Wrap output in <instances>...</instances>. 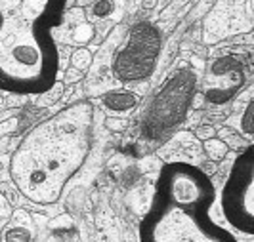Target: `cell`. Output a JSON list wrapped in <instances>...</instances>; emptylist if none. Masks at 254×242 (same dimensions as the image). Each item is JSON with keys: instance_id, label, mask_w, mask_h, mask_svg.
<instances>
[{"instance_id": "6da1fadb", "label": "cell", "mask_w": 254, "mask_h": 242, "mask_svg": "<svg viewBox=\"0 0 254 242\" xmlns=\"http://www.w3.org/2000/svg\"><path fill=\"white\" fill-rule=\"evenodd\" d=\"M94 147V105L86 99L40 120L19 140L10 158V178L27 200L56 204L86 164Z\"/></svg>"}, {"instance_id": "7a4b0ae2", "label": "cell", "mask_w": 254, "mask_h": 242, "mask_svg": "<svg viewBox=\"0 0 254 242\" xmlns=\"http://www.w3.org/2000/svg\"><path fill=\"white\" fill-rule=\"evenodd\" d=\"M67 0H0V90L40 96L58 82L62 25Z\"/></svg>"}, {"instance_id": "3957f363", "label": "cell", "mask_w": 254, "mask_h": 242, "mask_svg": "<svg viewBox=\"0 0 254 242\" xmlns=\"http://www.w3.org/2000/svg\"><path fill=\"white\" fill-rule=\"evenodd\" d=\"M214 200L216 189L201 168L188 162L163 166L140 223V242H237L210 217Z\"/></svg>"}, {"instance_id": "277c9868", "label": "cell", "mask_w": 254, "mask_h": 242, "mask_svg": "<svg viewBox=\"0 0 254 242\" xmlns=\"http://www.w3.org/2000/svg\"><path fill=\"white\" fill-rule=\"evenodd\" d=\"M222 212L229 225L245 235L254 233V149L247 145L229 170L222 189Z\"/></svg>"}, {"instance_id": "5b68a950", "label": "cell", "mask_w": 254, "mask_h": 242, "mask_svg": "<svg viewBox=\"0 0 254 242\" xmlns=\"http://www.w3.org/2000/svg\"><path fill=\"white\" fill-rule=\"evenodd\" d=\"M161 31L149 21H138L113 57V73L121 82H141L157 67L161 53Z\"/></svg>"}, {"instance_id": "8992f818", "label": "cell", "mask_w": 254, "mask_h": 242, "mask_svg": "<svg viewBox=\"0 0 254 242\" xmlns=\"http://www.w3.org/2000/svg\"><path fill=\"white\" fill-rule=\"evenodd\" d=\"M195 94V75L182 69L155 96L149 111H145V136H161L168 128L176 126L188 113L191 96Z\"/></svg>"}, {"instance_id": "52a82bcc", "label": "cell", "mask_w": 254, "mask_h": 242, "mask_svg": "<svg viewBox=\"0 0 254 242\" xmlns=\"http://www.w3.org/2000/svg\"><path fill=\"white\" fill-rule=\"evenodd\" d=\"M245 84V65L235 55H224L214 59L206 73V101L222 105L229 101Z\"/></svg>"}, {"instance_id": "ba28073f", "label": "cell", "mask_w": 254, "mask_h": 242, "mask_svg": "<svg viewBox=\"0 0 254 242\" xmlns=\"http://www.w3.org/2000/svg\"><path fill=\"white\" fill-rule=\"evenodd\" d=\"M103 105L111 113L127 115L138 105V96L128 92V90H113V92H107L103 96Z\"/></svg>"}, {"instance_id": "9c48e42d", "label": "cell", "mask_w": 254, "mask_h": 242, "mask_svg": "<svg viewBox=\"0 0 254 242\" xmlns=\"http://www.w3.org/2000/svg\"><path fill=\"white\" fill-rule=\"evenodd\" d=\"M69 17H71V35H69V40L67 42H73V44H86L90 40L94 39V25L86 21V15L82 13V10L76 6L71 10L69 13Z\"/></svg>"}, {"instance_id": "30bf717a", "label": "cell", "mask_w": 254, "mask_h": 242, "mask_svg": "<svg viewBox=\"0 0 254 242\" xmlns=\"http://www.w3.org/2000/svg\"><path fill=\"white\" fill-rule=\"evenodd\" d=\"M204 151H206V154H208L212 160H222V158L228 154V143L218 140V138L204 140Z\"/></svg>"}, {"instance_id": "8fae6325", "label": "cell", "mask_w": 254, "mask_h": 242, "mask_svg": "<svg viewBox=\"0 0 254 242\" xmlns=\"http://www.w3.org/2000/svg\"><path fill=\"white\" fill-rule=\"evenodd\" d=\"M33 233L27 227H10L4 233V242H31Z\"/></svg>"}, {"instance_id": "7c38bea8", "label": "cell", "mask_w": 254, "mask_h": 242, "mask_svg": "<svg viewBox=\"0 0 254 242\" xmlns=\"http://www.w3.org/2000/svg\"><path fill=\"white\" fill-rule=\"evenodd\" d=\"M71 63H73L75 69L84 73L90 65H92V53H90L86 48H78V50H75V53L71 55Z\"/></svg>"}, {"instance_id": "4fadbf2b", "label": "cell", "mask_w": 254, "mask_h": 242, "mask_svg": "<svg viewBox=\"0 0 254 242\" xmlns=\"http://www.w3.org/2000/svg\"><path fill=\"white\" fill-rule=\"evenodd\" d=\"M90 6H92V15H94V17H98V19H105V17H109L115 10L113 0H96V2H92Z\"/></svg>"}, {"instance_id": "5bb4252c", "label": "cell", "mask_w": 254, "mask_h": 242, "mask_svg": "<svg viewBox=\"0 0 254 242\" xmlns=\"http://www.w3.org/2000/svg\"><path fill=\"white\" fill-rule=\"evenodd\" d=\"M253 118H254V103L251 101L247 105V109H245V113L241 116V132L247 138H253V132H254Z\"/></svg>"}, {"instance_id": "9a60e30c", "label": "cell", "mask_w": 254, "mask_h": 242, "mask_svg": "<svg viewBox=\"0 0 254 242\" xmlns=\"http://www.w3.org/2000/svg\"><path fill=\"white\" fill-rule=\"evenodd\" d=\"M82 77H84V73H82V71H78V69H75V67L67 71V82H78Z\"/></svg>"}, {"instance_id": "2e32d148", "label": "cell", "mask_w": 254, "mask_h": 242, "mask_svg": "<svg viewBox=\"0 0 254 242\" xmlns=\"http://www.w3.org/2000/svg\"><path fill=\"white\" fill-rule=\"evenodd\" d=\"M197 136L201 138V140H210V138H214V130L210 126H204V128H199L197 130Z\"/></svg>"}, {"instance_id": "e0dca14e", "label": "cell", "mask_w": 254, "mask_h": 242, "mask_svg": "<svg viewBox=\"0 0 254 242\" xmlns=\"http://www.w3.org/2000/svg\"><path fill=\"white\" fill-rule=\"evenodd\" d=\"M107 126L111 128V130H125V126H127V122H115V120H107Z\"/></svg>"}, {"instance_id": "ac0fdd59", "label": "cell", "mask_w": 254, "mask_h": 242, "mask_svg": "<svg viewBox=\"0 0 254 242\" xmlns=\"http://www.w3.org/2000/svg\"><path fill=\"white\" fill-rule=\"evenodd\" d=\"M157 2H159V0H143V8H145V10H153V8L157 6Z\"/></svg>"}, {"instance_id": "d6986e66", "label": "cell", "mask_w": 254, "mask_h": 242, "mask_svg": "<svg viewBox=\"0 0 254 242\" xmlns=\"http://www.w3.org/2000/svg\"><path fill=\"white\" fill-rule=\"evenodd\" d=\"M92 2H96V0H76V6L82 8V6H90Z\"/></svg>"}]
</instances>
